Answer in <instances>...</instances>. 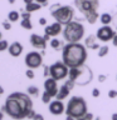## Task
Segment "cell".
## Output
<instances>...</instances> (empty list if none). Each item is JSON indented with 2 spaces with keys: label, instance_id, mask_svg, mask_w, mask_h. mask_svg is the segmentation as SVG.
<instances>
[{
  "label": "cell",
  "instance_id": "obj_1",
  "mask_svg": "<svg viewBox=\"0 0 117 120\" xmlns=\"http://www.w3.org/2000/svg\"><path fill=\"white\" fill-rule=\"evenodd\" d=\"M1 110L13 119L20 120L28 118L33 110V100L28 93L14 91L8 95Z\"/></svg>",
  "mask_w": 117,
  "mask_h": 120
},
{
  "label": "cell",
  "instance_id": "obj_2",
  "mask_svg": "<svg viewBox=\"0 0 117 120\" xmlns=\"http://www.w3.org/2000/svg\"><path fill=\"white\" fill-rule=\"evenodd\" d=\"M88 58L87 46L81 43H67L62 50V60L69 68H79Z\"/></svg>",
  "mask_w": 117,
  "mask_h": 120
},
{
  "label": "cell",
  "instance_id": "obj_3",
  "mask_svg": "<svg viewBox=\"0 0 117 120\" xmlns=\"http://www.w3.org/2000/svg\"><path fill=\"white\" fill-rule=\"evenodd\" d=\"M88 112L87 101L82 96H72L67 103L66 115L68 120H81Z\"/></svg>",
  "mask_w": 117,
  "mask_h": 120
},
{
  "label": "cell",
  "instance_id": "obj_4",
  "mask_svg": "<svg viewBox=\"0 0 117 120\" xmlns=\"http://www.w3.org/2000/svg\"><path fill=\"white\" fill-rule=\"evenodd\" d=\"M74 6L79 10L86 20L89 24H96L100 19L98 8H100V0H73Z\"/></svg>",
  "mask_w": 117,
  "mask_h": 120
},
{
  "label": "cell",
  "instance_id": "obj_5",
  "mask_svg": "<svg viewBox=\"0 0 117 120\" xmlns=\"http://www.w3.org/2000/svg\"><path fill=\"white\" fill-rule=\"evenodd\" d=\"M84 25L81 21L72 20L67 25H64V30L62 34L67 43H79L84 36Z\"/></svg>",
  "mask_w": 117,
  "mask_h": 120
},
{
  "label": "cell",
  "instance_id": "obj_6",
  "mask_svg": "<svg viewBox=\"0 0 117 120\" xmlns=\"http://www.w3.org/2000/svg\"><path fill=\"white\" fill-rule=\"evenodd\" d=\"M68 78L71 80L74 81L75 85L83 86V85H88L93 79V73L91 70L89 66H87L86 64L79 68H69V75Z\"/></svg>",
  "mask_w": 117,
  "mask_h": 120
},
{
  "label": "cell",
  "instance_id": "obj_7",
  "mask_svg": "<svg viewBox=\"0 0 117 120\" xmlns=\"http://www.w3.org/2000/svg\"><path fill=\"white\" fill-rule=\"evenodd\" d=\"M50 15L54 18L55 21L60 22L62 25H67L74 18V9L71 5H60L54 4L50 6Z\"/></svg>",
  "mask_w": 117,
  "mask_h": 120
},
{
  "label": "cell",
  "instance_id": "obj_8",
  "mask_svg": "<svg viewBox=\"0 0 117 120\" xmlns=\"http://www.w3.org/2000/svg\"><path fill=\"white\" fill-rule=\"evenodd\" d=\"M69 75V66L63 61H57L49 66V76L55 80H62Z\"/></svg>",
  "mask_w": 117,
  "mask_h": 120
},
{
  "label": "cell",
  "instance_id": "obj_9",
  "mask_svg": "<svg viewBox=\"0 0 117 120\" xmlns=\"http://www.w3.org/2000/svg\"><path fill=\"white\" fill-rule=\"evenodd\" d=\"M25 65L30 69H38L43 64V55L38 51H29L25 55Z\"/></svg>",
  "mask_w": 117,
  "mask_h": 120
},
{
  "label": "cell",
  "instance_id": "obj_10",
  "mask_svg": "<svg viewBox=\"0 0 117 120\" xmlns=\"http://www.w3.org/2000/svg\"><path fill=\"white\" fill-rule=\"evenodd\" d=\"M116 31L113 30V28H111L109 25H102L100 29L97 30L96 35L100 41H103V43H107V41L112 40L113 36H115Z\"/></svg>",
  "mask_w": 117,
  "mask_h": 120
},
{
  "label": "cell",
  "instance_id": "obj_11",
  "mask_svg": "<svg viewBox=\"0 0 117 120\" xmlns=\"http://www.w3.org/2000/svg\"><path fill=\"white\" fill-rule=\"evenodd\" d=\"M74 81L73 80H71L69 78H68V80L64 81V84L59 88L58 90V94H57V96H55V99H59V100H63V99H66V98L69 96V93H71V90L74 88Z\"/></svg>",
  "mask_w": 117,
  "mask_h": 120
},
{
  "label": "cell",
  "instance_id": "obj_12",
  "mask_svg": "<svg viewBox=\"0 0 117 120\" xmlns=\"http://www.w3.org/2000/svg\"><path fill=\"white\" fill-rule=\"evenodd\" d=\"M58 90H59V88H58V85H57L55 79L49 76V78H47L44 80V91L49 93L53 98H55L57 94H58Z\"/></svg>",
  "mask_w": 117,
  "mask_h": 120
},
{
  "label": "cell",
  "instance_id": "obj_13",
  "mask_svg": "<svg viewBox=\"0 0 117 120\" xmlns=\"http://www.w3.org/2000/svg\"><path fill=\"white\" fill-rule=\"evenodd\" d=\"M49 112L52 115H62L63 112H66V108L64 104L62 103V100L55 99L49 103Z\"/></svg>",
  "mask_w": 117,
  "mask_h": 120
},
{
  "label": "cell",
  "instance_id": "obj_14",
  "mask_svg": "<svg viewBox=\"0 0 117 120\" xmlns=\"http://www.w3.org/2000/svg\"><path fill=\"white\" fill-rule=\"evenodd\" d=\"M30 45L35 49L45 50V48H47V40H45L44 36H40L38 34H32L30 35Z\"/></svg>",
  "mask_w": 117,
  "mask_h": 120
},
{
  "label": "cell",
  "instance_id": "obj_15",
  "mask_svg": "<svg viewBox=\"0 0 117 120\" xmlns=\"http://www.w3.org/2000/svg\"><path fill=\"white\" fill-rule=\"evenodd\" d=\"M63 33V25L58 21H54L52 25H48L45 26L44 29V34H48L49 36L54 38V36H58L59 34Z\"/></svg>",
  "mask_w": 117,
  "mask_h": 120
},
{
  "label": "cell",
  "instance_id": "obj_16",
  "mask_svg": "<svg viewBox=\"0 0 117 120\" xmlns=\"http://www.w3.org/2000/svg\"><path fill=\"white\" fill-rule=\"evenodd\" d=\"M9 54L13 56V58H18V56L21 55L23 52V45L19 43V41H14L9 45V49H8Z\"/></svg>",
  "mask_w": 117,
  "mask_h": 120
},
{
  "label": "cell",
  "instance_id": "obj_17",
  "mask_svg": "<svg viewBox=\"0 0 117 120\" xmlns=\"http://www.w3.org/2000/svg\"><path fill=\"white\" fill-rule=\"evenodd\" d=\"M97 41H100L98 40V38L97 35H94V34H91V35H88L86 38V40H84V45L87 46V49H92V50H96V49H100V44L97 43Z\"/></svg>",
  "mask_w": 117,
  "mask_h": 120
},
{
  "label": "cell",
  "instance_id": "obj_18",
  "mask_svg": "<svg viewBox=\"0 0 117 120\" xmlns=\"http://www.w3.org/2000/svg\"><path fill=\"white\" fill-rule=\"evenodd\" d=\"M42 6H43L42 4L37 3V1H33V3H30V4H25V10L29 11V13H34V11L40 10Z\"/></svg>",
  "mask_w": 117,
  "mask_h": 120
},
{
  "label": "cell",
  "instance_id": "obj_19",
  "mask_svg": "<svg viewBox=\"0 0 117 120\" xmlns=\"http://www.w3.org/2000/svg\"><path fill=\"white\" fill-rule=\"evenodd\" d=\"M112 15L109 13H103L100 15V21L102 22V25H109L112 24Z\"/></svg>",
  "mask_w": 117,
  "mask_h": 120
},
{
  "label": "cell",
  "instance_id": "obj_20",
  "mask_svg": "<svg viewBox=\"0 0 117 120\" xmlns=\"http://www.w3.org/2000/svg\"><path fill=\"white\" fill-rule=\"evenodd\" d=\"M49 45H50V48L52 49H54V50H58V49H60L63 46V43H62V40H59V39H57V38H52L50 40H49Z\"/></svg>",
  "mask_w": 117,
  "mask_h": 120
},
{
  "label": "cell",
  "instance_id": "obj_21",
  "mask_svg": "<svg viewBox=\"0 0 117 120\" xmlns=\"http://www.w3.org/2000/svg\"><path fill=\"white\" fill-rule=\"evenodd\" d=\"M20 26L24 28V29H26V30H32L33 29V24H32V21H30V18H21Z\"/></svg>",
  "mask_w": 117,
  "mask_h": 120
},
{
  "label": "cell",
  "instance_id": "obj_22",
  "mask_svg": "<svg viewBox=\"0 0 117 120\" xmlns=\"http://www.w3.org/2000/svg\"><path fill=\"white\" fill-rule=\"evenodd\" d=\"M26 93H28L30 96L37 98L38 95H39V89H38V86L30 85V86H28V89H26Z\"/></svg>",
  "mask_w": 117,
  "mask_h": 120
},
{
  "label": "cell",
  "instance_id": "obj_23",
  "mask_svg": "<svg viewBox=\"0 0 117 120\" xmlns=\"http://www.w3.org/2000/svg\"><path fill=\"white\" fill-rule=\"evenodd\" d=\"M21 15L18 13V11H15V10H11L9 14H8V19L11 21V22H15V21H18L19 20V18H20Z\"/></svg>",
  "mask_w": 117,
  "mask_h": 120
},
{
  "label": "cell",
  "instance_id": "obj_24",
  "mask_svg": "<svg viewBox=\"0 0 117 120\" xmlns=\"http://www.w3.org/2000/svg\"><path fill=\"white\" fill-rule=\"evenodd\" d=\"M108 51H109V48L107 45H103V46H101L98 49V56H100V58H103V56H106L108 54Z\"/></svg>",
  "mask_w": 117,
  "mask_h": 120
},
{
  "label": "cell",
  "instance_id": "obj_25",
  "mask_svg": "<svg viewBox=\"0 0 117 120\" xmlns=\"http://www.w3.org/2000/svg\"><path fill=\"white\" fill-rule=\"evenodd\" d=\"M52 95L49 93H47V91H44L43 93V95H42V101H43V104H49L50 103V99H52Z\"/></svg>",
  "mask_w": 117,
  "mask_h": 120
},
{
  "label": "cell",
  "instance_id": "obj_26",
  "mask_svg": "<svg viewBox=\"0 0 117 120\" xmlns=\"http://www.w3.org/2000/svg\"><path fill=\"white\" fill-rule=\"evenodd\" d=\"M9 41H8V40H5V39H1V40H0V52H1V51H5V50H8V49H9Z\"/></svg>",
  "mask_w": 117,
  "mask_h": 120
},
{
  "label": "cell",
  "instance_id": "obj_27",
  "mask_svg": "<svg viewBox=\"0 0 117 120\" xmlns=\"http://www.w3.org/2000/svg\"><path fill=\"white\" fill-rule=\"evenodd\" d=\"M25 75H26V78L28 79H34V76H35V74H34V69H29L25 71Z\"/></svg>",
  "mask_w": 117,
  "mask_h": 120
},
{
  "label": "cell",
  "instance_id": "obj_28",
  "mask_svg": "<svg viewBox=\"0 0 117 120\" xmlns=\"http://www.w3.org/2000/svg\"><path fill=\"white\" fill-rule=\"evenodd\" d=\"M3 28L5 29V30H10V29H11V21L9 20V19L3 21Z\"/></svg>",
  "mask_w": 117,
  "mask_h": 120
},
{
  "label": "cell",
  "instance_id": "obj_29",
  "mask_svg": "<svg viewBox=\"0 0 117 120\" xmlns=\"http://www.w3.org/2000/svg\"><path fill=\"white\" fill-rule=\"evenodd\" d=\"M108 98L109 99H115V98H117V90H109L108 91Z\"/></svg>",
  "mask_w": 117,
  "mask_h": 120
},
{
  "label": "cell",
  "instance_id": "obj_30",
  "mask_svg": "<svg viewBox=\"0 0 117 120\" xmlns=\"http://www.w3.org/2000/svg\"><path fill=\"white\" fill-rule=\"evenodd\" d=\"M100 95H101V91H100V89L94 88V89L92 90V96H93V98H98Z\"/></svg>",
  "mask_w": 117,
  "mask_h": 120
},
{
  "label": "cell",
  "instance_id": "obj_31",
  "mask_svg": "<svg viewBox=\"0 0 117 120\" xmlns=\"http://www.w3.org/2000/svg\"><path fill=\"white\" fill-rule=\"evenodd\" d=\"M112 24H113V26H115V29H117V11L115 13V15H112Z\"/></svg>",
  "mask_w": 117,
  "mask_h": 120
},
{
  "label": "cell",
  "instance_id": "obj_32",
  "mask_svg": "<svg viewBox=\"0 0 117 120\" xmlns=\"http://www.w3.org/2000/svg\"><path fill=\"white\" fill-rule=\"evenodd\" d=\"M106 79H107V76H106V75H103V74L98 75V81H100V82H103Z\"/></svg>",
  "mask_w": 117,
  "mask_h": 120
},
{
  "label": "cell",
  "instance_id": "obj_33",
  "mask_svg": "<svg viewBox=\"0 0 117 120\" xmlns=\"http://www.w3.org/2000/svg\"><path fill=\"white\" fill-rule=\"evenodd\" d=\"M37 3H39V4H42L43 6H47L48 5V0H35Z\"/></svg>",
  "mask_w": 117,
  "mask_h": 120
},
{
  "label": "cell",
  "instance_id": "obj_34",
  "mask_svg": "<svg viewBox=\"0 0 117 120\" xmlns=\"http://www.w3.org/2000/svg\"><path fill=\"white\" fill-rule=\"evenodd\" d=\"M39 24L40 25H47V19H45V18H40L39 19Z\"/></svg>",
  "mask_w": 117,
  "mask_h": 120
},
{
  "label": "cell",
  "instance_id": "obj_35",
  "mask_svg": "<svg viewBox=\"0 0 117 120\" xmlns=\"http://www.w3.org/2000/svg\"><path fill=\"white\" fill-rule=\"evenodd\" d=\"M43 75H44L45 78H47L48 75H49V66H45V68H44V73H43Z\"/></svg>",
  "mask_w": 117,
  "mask_h": 120
},
{
  "label": "cell",
  "instance_id": "obj_36",
  "mask_svg": "<svg viewBox=\"0 0 117 120\" xmlns=\"http://www.w3.org/2000/svg\"><path fill=\"white\" fill-rule=\"evenodd\" d=\"M112 44H113V46H117V34H115V36H113Z\"/></svg>",
  "mask_w": 117,
  "mask_h": 120
},
{
  "label": "cell",
  "instance_id": "obj_37",
  "mask_svg": "<svg viewBox=\"0 0 117 120\" xmlns=\"http://www.w3.org/2000/svg\"><path fill=\"white\" fill-rule=\"evenodd\" d=\"M93 118V115L92 114H89V112H87V114L84 115V118H83V120H87V119H92Z\"/></svg>",
  "mask_w": 117,
  "mask_h": 120
},
{
  "label": "cell",
  "instance_id": "obj_38",
  "mask_svg": "<svg viewBox=\"0 0 117 120\" xmlns=\"http://www.w3.org/2000/svg\"><path fill=\"white\" fill-rule=\"evenodd\" d=\"M34 115H35V111L32 110V111H30V114H29L28 118H29V119H34Z\"/></svg>",
  "mask_w": 117,
  "mask_h": 120
},
{
  "label": "cell",
  "instance_id": "obj_39",
  "mask_svg": "<svg viewBox=\"0 0 117 120\" xmlns=\"http://www.w3.org/2000/svg\"><path fill=\"white\" fill-rule=\"evenodd\" d=\"M34 119H38V120H43V116L39 115V114H35L34 115Z\"/></svg>",
  "mask_w": 117,
  "mask_h": 120
},
{
  "label": "cell",
  "instance_id": "obj_40",
  "mask_svg": "<svg viewBox=\"0 0 117 120\" xmlns=\"http://www.w3.org/2000/svg\"><path fill=\"white\" fill-rule=\"evenodd\" d=\"M25 4H30V3H33V1H35V0H23Z\"/></svg>",
  "mask_w": 117,
  "mask_h": 120
},
{
  "label": "cell",
  "instance_id": "obj_41",
  "mask_svg": "<svg viewBox=\"0 0 117 120\" xmlns=\"http://www.w3.org/2000/svg\"><path fill=\"white\" fill-rule=\"evenodd\" d=\"M3 94H4V88L0 85V95H3Z\"/></svg>",
  "mask_w": 117,
  "mask_h": 120
},
{
  "label": "cell",
  "instance_id": "obj_42",
  "mask_svg": "<svg viewBox=\"0 0 117 120\" xmlns=\"http://www.w3.org/2000/svg\"><path fill=\"white\" fill-rule=\"evenodd\" d=\"M112 120H117V114H113L112 115Z\"/></svg>",
  "mask_w": 117,
  "mask_h": 120
},
{
  "label": "cell",
  "instance_id": "obj_43",
  "mask_svg": "<svg viewBox=\"0 0 117 120\" xmlns=\"http://www.w3.org/2000/svg\"><path fill=\"white\" fill-rule=\"evenodd\" d=\"M3 116H4V114H3V110H0V120L3 119Z\"/></svg>",
  "mask_w": 117,
  "mask_h": 120
},
{
  "label": "cell",
  "instance_id": "obj_44",
  "mask_svg": "<svg viewBox=\"0 0 117 120\" xmlns=\"http://www.w3.org/2000/svg\"><path fill=\"white\" fill-rule=\"evenodd\" d=\"M15 3V0H9V4H14Z\"/></svg>",
  "mask_w": 117,
  "mask_h": 120
},
{
  "label": "cell",
  "instance_id": "obj_45",
  "mask_svg": "<svg viewBox=\"0 0 117 120\" xmlns=\"http://www.w3.org/2000/svg\"><path fill=\"white\" fill-rule=\"evenodd\" d=\"M3 39V34H1V31H0V40Z\"/></svg>",
  "mask_w": 117,
  "mask_h": 120
},
{
  "label": "cell",
  "instance_id": "obj_46",
  "mask_svg": "<svg viewBox=\"0 0 117 120\" xmlns=\"http://www.w3.org/2000/svg\"><path fill=\"white\" fill-rule=\"evenodd\" d=\"M116 78H117V76H116Z\"/></svg>",
  "mask_w": 117,
  "mask_h": 120
}]
</instances>
